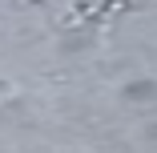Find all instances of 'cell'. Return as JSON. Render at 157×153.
Masks as SVG:
<instances>
[]
</instances>
